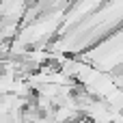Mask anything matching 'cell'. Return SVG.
<instances>
[{
    "instance_id": "1",
    "label": "cell",
    "mask_w": 123,
    "mask_h": 123,
    "mask_svg": "<svg viewBox=\"0 0 123 123\" xmlns=\"http://www.w3.org/2000/svg\"><path fill=\"white\" fill-rule=\"evenodd\" d=\"M0 74H2V65H0Z\"/></svg>"
}]
</instances>
